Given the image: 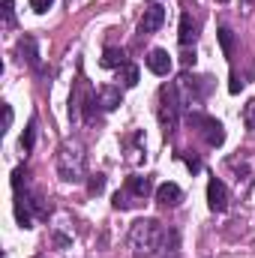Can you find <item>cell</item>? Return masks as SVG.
<instances>
[{"label": "cell", "instance_id": "cell-1", "mask_svg": "<svg viewBox=\"0 0 255 258\" xmlns=\"http://www.w3.org/2000/svg\"><path fill=\"white\" fill-rule=\"evenodd\" d=\"M162 246V225L156 219H135L129 228V249L135 258H150Z\"/></svg>", "mask_w": 255, "mask_h": 258}, {"label": "cell", "instance_id": "cell-2", "mask_svg": "<svg viewBox=\"0 0 255 258\" xmlns=\"http://www.w3.org/2000/svg\"><path fill=\"white\" fill-rule=\"evenodd\" d=\"M57 174L66 183H81L87 174V156L78 141H63L57 147Z\"/></svg>", "mask_w": 255, "mask_h": 258}, {"label": "cell", "instance_id": "cell-3", "mask_svg": "<svg viewBox=\"0 0 255 258\" xmlns=\"http://www.w3.org/2000/svg\"><path fill=\"white\" fill-rule=\"evenodd\" d=\"M180 93H177V84H162L159 87V108H156V117H159V126L165 135H171L177 129V120H180Z\"/></svg>", "mask_w": 255, "mask_h": 258}, {"label": "cell", "instance_id": "cell-4", "mask_svg": "<svg viewBox=\"0 0 255 258\" xmlns=\"http://www.w3.org/2000/svg\"><path fill=\"white\" fill-rule=\"evenodd\" d=\"M207 81H210V78H192V75H186V72L177 78V93H183V99H180V102H183L186 108L198 105V102L204 99V93L210 90V84H207Z\"/></svg>", "mask_w": 255, "mask_h": 258}, {"label": "cell", "instance_id": "cell-5", "mask_svg": "<svg viewBox=\"0 0 255 258\" xmlns=\"http://www.w3.org/2000/svg\"><path fill=\"white\" fill-rule=\"evenodd\" d=\"M189 123L201 129V135H204V141H207L210 147H219V144L225 141V126H222L216 117H207V114H189Z\"/></svg>", "mask_w": 255, "mask_h": 258}, {"label": "cell", "instance_id": "cell-6", "mask_svg": "<svg viewBox=\"0 0 255 258\" xmlns=\"http://www.w3.org/2000/svg\"><path fill=\"white\" fill-rule=\"evenodd\" d=\"M207 207L213 213H225L228 210V189H225V183L219 177H210V183H207Z\"/></svg>", "mask_w": 255, "mask_h": 258}, {"label": "cell", "instance_id": "cell-7", "mask_svg": "<svg viewBox=\"0 0 255 258\" xmlns=\"http://www.w3.org/2000/svg\"><path fill=\"white\" fill-rule=\"evenodd\" d=\"M162 21H165V9L162 6H147L144 15H141V21H138V33L150 36V33H156L162 27Z\"/></svg>", "mask_w": 255, "mask_h": 258}, {"label": "cell", "instance_id": "cell-8", "mask_svg": "<svg viewBox=\"0 0 255 258\" xmlns=\"http://www.w3.org/2000/svg\"><path fill=\"white\" fill-rule=\"evenodd\" d=\"M120 102H123V93H120L117 84H105V87L96 90V105H99L102 111H114Z\"/></svg>", "mask_w": 255, "mask_h": 258}, {"label": "cell", "instance_id": "cell-9", "mask_svg": "<svg viewBox=\"0 0 255 258\" xmlns=\"http://www.w3.org/2000/svg\"><path fill=\"white\" fill-rule=\"evenodd\" d=\"M195 39H198V24L189 12L180 15V33H177V42L180 48H195Z\"/></svg>", "mask_w": 255, "mask_h": 258}, {"label": "cell", "instance_id": "cell-10", "mask_svg": "<svg viewBox=\"0 0 255 258\" xmlns=\"http://www.w3.org/2000/svg\"><path fill=\"white\" fill-rule=\"evenodd\" d=\"M144 63H147V69H150L153 75H168V72H171V57H168L165 48H153V51L144 57Z\"/></svg>", "mask_w": 255, "mask_h": 258}, {"label": "cell", "instance_id": "cell-11", "mask_svg": "<svg viewBox=\"0 0 255 258\" xmlns=\"http://www.w3.org/2000/svg\"><path fill=\"white\" fill-rule=\"evenodd\" d=\"M156 201L162 207H177L183 201V189L177 183H162V186H156Z\"/></svg>", "mask_w": 255, "mask_h": 258}, {"label": "cell", "instance_id": "cell-12", "mask_svg": "<svg viewBox=\"0 0 255 258\" xmlns=\"http://www.w3.org/2000/svg\"><path fill=\"white\" fill-rule=\"evenodd\" d=\"M18 57H21V63L39 69V51H36V39L33 36H21L18 39Z\"/></svg>", "mask_w": 255, "mask_h": 258}, {"label": "cell", "instance_id": "cell-13", "mask_svg": "<svg viewBox=\"0 0 255 258\" xmlns=\"http://www.w3.org/2000/svg\"><path fill=\"white\" fill-rule=\"evenodd\" d=\"M126 189L135 195L138 201H144L147 195L153 192V180H150V177H144V174H132V177H126Z\"/></svg>", "mask_w": 255, "mask_h": 258}, {"label": "cell", "instance_id": "cell-14", "mask_svg": "<svg viewBox=\"0 0 255 258\" xmlns=\"http://www.w3.org/2000/svg\"><path fill=\"white\" fill-rule=\"evenodd\" d=\"M99 63L105 66V69H120V66H126L129 60H126V54H123V48H105Z\"/></svg>", "mask_w": 255, "mask_h": 258}, {"label": "cell", "instance_id": "cell-15", "mask_svg": "<svg viewBox=\"0 0 255 258\" xmlns=\"http://www.w3.org/2000/svg\"><path fill=\"white\" fill-rule=\"evenodd\" d=\"M117 72H120V84H123V87H135V84H138V66L135 63L120 66Z\"/></svg>", "mask_w": 255, "mask_h": 258}, {"label": "cell", "instance_id": "cell-16", "mask_svg": "<svg viewBox=\"0 0 255 258\" xmlns=\"http://www.w3.org/2000/svg\"><path fill=\"white\" fill-rule=\"evenodd\" d=\"M33 141H36V120H30V123H27V129L21 132V141H18V144H21V150H24V153H30V150H33Z\"/></svg>", "mask_w": 255, "mask_h": 258}, {"label": "cell", "instance_id": "cell-17", "mask_svg": "<svg viewBox=\"0 0 255 258\" xmlns=\"http://www.w3.org/2000/svg\"><path fill=\"white\" fill-rule=\"evenodd\" d=\"M219 45H222L225 57L234 54V33H231V27H219Z\"/></svg>", "mask_w": 255, "mask_h": 258}, {"label": "cell", "instance_id": "cell-18", "mask_svg": "<svg viewBox=\"0 0 255 258\" xmlns=\"http://www.w3.org/2000/svg\"><path fill=\"white\" fill-rule=\"evenodd\" d=\"M135 195L129 192V189H123V192H114V198H111V204H114V210H129L135 201H132Z\"/></svg>", "mask_w": 255, "mask_h": 258}, {"label": "cell", "instance_id": "cell-19", "mask_svg": "<svg viewBox=\"0 0 255 258\" xmlns=\"http://www.w3.org/2000/svg\"><path fill=\"white\" fill-rule=\"evenodd\" d=\"M87 192L90 195H102L105 192V174H90V180H87Z\"/></svg>", "mask_w": 255, "mask_h": 258}, {"label": "cell", "instance_id": "cell-20", "mask_svg": "<svg viewBox=\"0 0 255 258\" xmlns=\"http://www.w3.org/2000/svg\"><path fill=\"white\" fill-rule=\"evenodd\" d=\"M243 123L249 132H255V99H249L246 105H243Z\"/></svg>", "mask_w": 255, "mask_h": 258}, {"label": "cell", "instance_id": "cell-21", "mask_svg": "<svg viewBox=\"0 0 255 258\" xmlns=\"http://www.w3.org/2000/svg\"><path fill=\"white\" fill-rule=\"evenodd\" d=\"M3 24L6 27L15 24V0H3Z\"/></svg>", "mask_w": 255, "mask_h": 258}, {"label": "cell", "instance_id": "cell-22", "mask_svg": "<svg viewBox=\"0 0 255 258\" xmlns=\"http://www.w3.org/2000/svg\"><path fill=\"white\" fill-rule=\"evenodd\" d=\"M54 6V0H30V9L36 12V15H42V12H48Z\"/></svg>", "mask_w": 255, "mask_h": 258}, {"label": "cell", "instance_id": "cell-23", "mask_svg": "<svg viewBox=\"0 0 255 258\" xmlns=\"http://www.w3.org/2000/svg\"><path fill=\"white\" fill-rule=\"evenodd\" d=\"M12 117H15V114H12V105H6V102H3V129L12 126Z\"/></svg>", "mask_w": 255, "mask_h": 258}, {"label": "cell", "instance_id": "cell-24", "mask_svg": "<svg viewBox=\"0 0 255 258\" xmlns=\"http://www.w3.org/2000/svg\"><path fill=\"white\" fill-rule=\"evenodd\" d=\"M228 90H231V93H240V90H243V81H240L237 75H231V84H228Z\"/></svg>", "mask_w": 255, "mask_h": 258}, {"label": "cell", "instance_id": "cell-25", "mask_svg": "<svg viewBox=\"0 0 255 258\" xmlns=\"http://www.w3.org/2000/svg\"><path fill=\"white\" fill-rule=\"evenodd\" d=\"M186 165H189L192 171H198V168H201V162H198V159H186Z\"/></svg>", "mask_w": 255, "mask_h": 258}, {"label": "cell", "instance_id": "cell-26", "mask_svg": "<svg viewBox=\"0 0 255 258\" xmlns=\"http://www.w3.org/2000/svg\"><path fill=\"white\" fill-rule=\"evenodd\" d=\"M243 6H252V0H243Z\"/></svg>", "mask_w": 255, "mask_h": 258}]
</instances>
